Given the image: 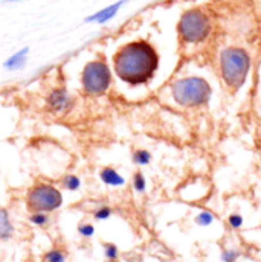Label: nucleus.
I'll use <instances>...</instances> for the list:
<instances>
[{
	"label": "nucleus",
	"mask_w": 261,
	"mask_h": 262,
	"mask_svg": "<svg viewBox=\"0 0 261 262\" xmlns=\"http://www.w3.org/2000/svg\"><path fill=\"white\" fill-rule=\"evenodd\" d=\"M251 69V58L246 51L240 48H228L222 52L220 70L226 85L232 90H237L246 81V76Z\"/></svg>",
	"instance_id": "nucleus-2"
},
{
	"label": "nucleus",
	"mask_w": 261,
	"mask_h": 262,
	"mask_svg": "<svg viewBox=\"0 0 261 262\" xmlns=\"http://www.w3.org/2000/svg\"><path fill=\"white\" fill-rule=\"evenodd\" d=\"M113 210L110 206H99L93 210V218L98 220V221H106L112 216Z\"/></svg>",
	"instance_id": "nucleus-17"
},
{
	"label": "nucleus",
	"mask_w": 261,
	"mask_h": 262,
	"mask_svg": "<svg viewBox=\"0 0 261 262\" xmlns=\"http://www.w3.org/2000/svg\"><path fill=\"white\" fill-rule=\"evenodd\" d=\"M78 233L83 236V238H90V236H93V233H95V227H93V224L92 223H79L78 224Z\"/></svg>",
	"instance_id": "nucleus-20"
},
{
	"label": "nucleus",
	"mask_w": 261,
	"mask_h": 262,
	"mask_svg": "<svg viewBox=\"0 0 261 262\" xmlns=\"http://www.w3.org/2000/svg\"><path fill=\"white\" fill-rule=\"evenodd\" d=\"M112 84V72L103 60H93L84 66L81 72V85L86 95L101 96Z\"/></svg>",
	"instance_id": "nucleus-5"
},
{
	"label": "nucleus",
	"mask_w": 261,
	"mask_h": 262,
	"mask_svg": "<svg viewBox=\"0 0 261 262\" xmlns=\"http://www.w3.org/2000/svg\"><path fill=\"white\" fill-rule=\"evenodd\" d=\"M159 66V57L147 41H133L124 45L113 57L115 73L130 85L148 82Z\"/></svg>",
	"instance_id": "nucleus-1"
},
{
	"label": "nucleus",
	"mask_w": 261,
	"mask_h": 262,
	"mask_svg": "<svg viewBox=\"0 0 261 262\" xmlns=\"http://www.w3.org/2000/svg\"><path fill=\"white\" fill-rule=\"evenodd\" d=\"M131 183H133V189H134L137 194L145 192V189H147V180H145V177H144V174H142L140 171H136V172L133 174Z\"/></svg>",
	"instance_id": "nucleus-16"
},
{
	"label": "nucleus",
	"mask_w": 261,
	"mask_h": 262,
	"mask_svg": "<svg viewBox=\"0 0 261 262\" xmlns=\"http://www.w3.org/2000/svg\"><path fill=\"white\" fill-rule=\"evenodd\" d=\"M28 220L35 227H46L51 223V216L46 212H29Z\"/></svg>",
	"instance_id": "nucleus-12"
},
{
	"label": "nucleus",
	"mask_w": 261,
	"mask_h": 262,
	"mask_svg": "<svg viewBox=\"0 0 261 262\" xmlns=\"http://www.w3.org/2000/svg\"><path fill=\"white\" fill-rule=\"evenodd\" d=\"M238 256H240V253L235 250H225L222 255V259H223V262H235Z\"/></svg>",
	"instance_id": "nucleus-22"
},
{
	"label": "nucleus",
	"mask_w": 261,
	"mask_h": 262,
	"mask_svg": "<svg viewBox=\"0 0 261 262\" xmlns=\"http://www.w3.org/2000/svg\"><path fill=\"white\" fill-rule=\"evenodd\" d=\"M179 35L187 43H198L203 41L209 31H211V21L208 15L200 9H190L184 12L179 21Z\"/></svg>",
	"instance_id": "nucleus-6"
},
{
	"label": "nucleus",
	"mask_w": 261,
	"mask_h": 262,
	"mask_svg": "<svg viewBox=\"0 0 261 262\" xmlns=\"http://www.w3.org/2000/svg\"><path fill=\"white\" fill-rule=\"evenodd\" d=\"M104 256H106L107 261H118V258H119V250H118V247H116L115 244H112V243H106V244H104Z\"/></svg>",
	"instance_id": "nucleus-18"
},
{
	"label": "nucleus",
	"mask_w": 261,
	"mask_h": 262,
	"mask_svg": "<svg viewBox=\"0 0 261 262\" xmlns=\"http://www.w3.org/2000/svg\"><path fill=\"white\" fill-rule=\"evenodd\" d=\"M131 160L134 165L137 166H145V165H150L151 162V152L148 149H144V148H139L133 152L131 156Z\"/></svg>",
	"instance_id": "nucleus-14"
},
{
	"label": "nucleus",
	"mask_w": 261,
	"mask_h": 262,
	"mask_svg": "<svg viewBox=\"0 0 261 262\" xmlns=\"http://www.w3.org/2000/svg\"><path fill=\"white\" fill-rule=\"evenodd\" d=\"M171 93L174 101L182 107H202L208 104L212 90L203 78L190 76L176 81L171 85Z\"/></svg>",
	"instance_id": "nucleus-3"
},
{
	"label": "nucleus",
	"mask_w": 261,
	"mask_h": 262,
	"mask_svg": "<svg viewBox=\"0 0 261 262\" xmlns=\"http://www.w3.org/2000/svg\"><path fill=\"white\" fill-rule=\"evenodd\" d=\"M46 108L55 116H65L72 112L73 99L65 87H55L46 98Z\"/></svg>",
	"instance_id": "nucleus-7"
},
{
	"label": "nucleus",
	"mask_w": 261,
	"mask_h": 262,
	"mask_svg": "<svg viewBox=\"0 0 261 262\" xmlns=\"http://www.w3.org/2000/svg\"><path fill=\"white\" fill-rule=\"evenodd\" d=\"M60 185L65 188L66 191L75 192L81 188V179L75 174H66L65 177L60 180Z\"/></svg>",
	"instance_id": "nucleus-13"
},
{
	"label": "nucleus",
	"mask_w": 261,
	"mask_h": 262,
	"mask_svg": "<svg viewBox=\"0 0 261 262\" xmlns=\"http://www.w3.org/2000/svg\"><path fill=\"white\" fill-rule=\"evenodd\" d=\"M63 204L62 191L52 183L37 182L26 192V206L29 212L52 213Z\"/></svg>",
	"instance_id": "nucleus-4"
},
{
	"label": "nucleus",
	"mask_w": 261,
	"mask_h": 262,
	"mask_svg": "<svg viewBox=\"0 0 261 262\" xmlns=\"http://www.w3.org/2000/svg\"><path fill=\"white\" fill-rule=\"evenodd\" d=\"M228 223L232 229H240L243 226V216L240 213H232V215H229Z\"/></svg>",
	"instance_id": "nucleus-21"
},
{
	"label": "nucleus",
	"mask_w": 261,
	"mask_h": 262,
	"mask_svg": "<svg viewBox=\"0 0 261 262\" xmlns=\"http://www.w3.org/2000/svg\"><path fill=\"white\" fill-rule=\"evenodd\" d=\"M215 220V216H214V213H211V212H208V210H203V212H200L198 215L196 216V223L198 226H209V224H212V221Z\"/></svg>",
	"instance_id": "nucleus-19"
},
{
	"label": "nucleus",
	"mask_w": 261,
	"mask_h": 262,
	"mask_svg": "<svg viewBox=\"0 0 261 262\" xmlns=\"http://www.w3.org/2000/svg\"><path fill=\"white\" fill-rule=\"evenodd\" d=\"M99 179H101V182H103L104 185H107V186H115V188H118V186H124V185H126V179H124L115 168H112V166L103 168V169L99 171Z\"/></svg>",
	"instance_id": "nucleus-9"
},
{
	"label": "nucleus",
	"mask_w": 261,
	"mask_h": 262,
	"mask_svg": "<svg viewBox=\"0 0 261 262\" xmlns=\"http://www.w3.org/2000/svg\"><path fill=\"white\" fill-rule=\"evenodd\" d=\"M9 2H20V0H9Z\"/></svg>",
	"instance_id": "nucleus-23"
},
{
	"label": "nucleus",
	"mask_w": 261,
	"mask_h": 262,
	"mask_svg": "<svg viewBox=\"0 0 261 262\" xmlns=\"http://www.w3.org/2000/svg\"><path fill=\"white\" fill-rule=\"evenodd\" d=\"M12 233H14V226H12L9 212L0 206V239L2 241L9 239L12 236Z\"/></svg>",
	"instance_id": "nucleus-10"
},
{
	"label": "nucleus",
	"mask_w": 261,
	"mask_h": 262,
	"mask_svg": "<svg viewBox=\"0 0 261 262\" xmlns=\"http://www.w3.org/2000/svg\"><path fill=\"white\" fill-rule=\"evenodd\" d=\"M43 262H66V252L62 249H51L43 255Z\"/></svg>",
	"instance_id": "nucleus-15"
},
{
	"label": "nucleus",
	"mask_w": 261,
	"mask_h": 262,
	"mask_svg": "<svg viewBox=\"0 0 261 262\" xmlns=\"http://www.w3.org/2000/svg\"><path fill=\"white\" fill-rule=\"evenodd\" d=\"M28 52H29V49H28V48H25V49H22V51L15 52L12 57H9V58L5 61L3 67H5V69H8V70H17V69H22V67L25 66V63H26V55H28Z\"/></svg>",
	"instance_id": "nucleus-11"
},
{
	"label": "nucleus",
	"mask_w": 261,
	"mask_h": 262,
	"mask_svg": "<svg viewBox=\"0 0 261 262\" xmlns=\"http://www.w3.org/2000/svg\"><path fill=\"white\" fill-rule=\"evenodd\" d=\"M124 3H126V0H121V2H116V3H113V5L107 6V8H103L101 11H98V12L92 14L90 17H87V18H86V21H89V23L96 21V23L103 25V23L109 21L110 18H113V17L116 15L118 9H119Z\"/></svg>",
	"instance_id": "nucleus-8"
}]
</instances>
